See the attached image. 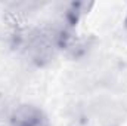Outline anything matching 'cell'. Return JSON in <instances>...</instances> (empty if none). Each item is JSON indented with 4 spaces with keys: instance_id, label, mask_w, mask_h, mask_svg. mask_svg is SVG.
Segmentation results:
<instances>
[{
    "instance_id": "2",
    "label": "cell",
    "mask_w": 127,
    "mask_h": 126,
    "mask_svg": "<svg viewBox=\"0 0 127 126\" xmlns=\"http://www.w3.org/2000/svg\"><path fill=\"white\" fill-rule=\"evenodd\" d=\"M126 27H127V21H126Z\"/></svg>"
},
{
    "instance_id": "1",
    "label": "cell",
    "mask_w": 127,
    "mask_h": 126,
    "mask_svg": "<svg viewBox=\"0 0 127 126\" xmlns=\"http://www.w3.org/2000/svg\"><path fill=\"white\" fill-rule=\"evenodd\" d=\"M12 126H49V119L44 111L32 104H24L13 110L10 116Z\"/></svg>"
}]
</instances>
